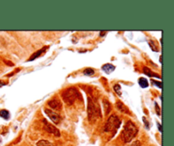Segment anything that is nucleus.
Instances as JSON below:
<instances>
[{
  "label": "nucleus",
  "mask_w": 174,
  "mask_h": 146,
  "mask_svg": "<svg viewBox=\"0 0 174 146\" xmlns=\"http://www.w3.org/2000/svg\"><path fill=\"white\" fill-rule=\"evenodd\" d=\"M106 33V32H100V36H104V34H105Z\"/></svg>",
  "instance_id": "nucleus-23"
},
{
  "label": "nucleus",
  "mask_w": 174,
  "mask_h": 146,
  "mask_svg": "<svg viewBox=\"0 0 174 146\" xmlns=\"http://www.w3.org/2000/svg\"><path fill=\"white\" fill-rule=\"evenodd\" d=\"M121 120L116 115H111L109 117L107 122L105 125L104 130L107 133H113V135L116 133V131L120 128Z\"/></svg>",
  "instance_id": "nucleus-4"
},
{
  "label": "nucleus",
  "mask_w": 174,
  "mask_h": 146,
  "mask_svg": "<svg viewBox=\"0 0 174 146\" xmlns=\"http://www.w3.org/2000/svg\"><path fill=\"white\" fill-rule=\"evenodd\" d=\"M88 119L90 123H94L98 118L101 117V111L97 99L88 97Z\"/></svg>",
  "instance_id": "nucleus-1"
},
{
  "label": "nucleus",
  "mask_w": 174,
  "mask_h": 146,
  "mask_svg": "<svg viewBox=\"0 0 174 146\" xmlns=\"http://www.w3.org/2000/svg\"><path fill=\"white\" fill-rule=\"evenodd\" d=\"M44 112H45V114L52 120V122L54 123H55V124H59V123H60L61 117H60V115H59L58 113H56L55 111H54L53 110H50V109H44Z\"/></svg>",
  "instance_id": "nucleus-6"
},
{
  "label": "nucleus",
  "mask_w": 174,
  "mask_h": 146,
  "mask_svg": "<svg viewBox=\"0 0 174 146\" xmlns=\"http://www.w3.org/2000/svg\"><path fill=\"white\" fill-rule=\"evenodd\" d=\"M143 120L144 121V123H145V127L147 128V129H150V126H149V123L148 122H146V120H145V118H143Z\"/></svg>",
  "instance_id": "nucleus-20"
},
{
  "label": "nucleus",
  "mask_w": 174,
  "mask_h": 146,
  "mask_svg": "<svg viewBox=\"0 0 174 146\" xmlns=\"http://www.w3.org/2000/svg\"><path fill=\"white\" fill-rule=\"evenodd\" d=\"M138 130L137 126L132 123V121H128L125 124L124 128L121 131V139L125 144L130 143L135 138V136L138 134Z\"/></svg>",
  "instance_id": "nucleus-2"
},
{
  "label": "nucleus",
  "mask_w": 174,
  "mask_h": 146,
  "mask_svg": "<svg viewBox=\"0 0 174 146\" xmlns=\"http://www.w3.org/2000/svg\"><path fill=\"white\" fill-rule=\"evenodd\" d=\"M37 146H54L51 142L48 140H39L37 142Z\"/></svg>",
  "instance_id": "nucleus-14"
},
{
  "label": "nucleus",
  "mask_w": 174,
  "mask_h": 146,
  "mask_svg": "<svg viewBox=\"0 0 174 146\" xmlns=\"http://www.w3.org/2000/svg\"><path fill=\"white\" fill-rule=\"evenodd\" d=\"M48 46H46V47H43L42 49H40V50H38V51H37L36 53H34L31 56L30 58L28 59V61H31V60H34L35 59H37V57H39L43 53H45L47 51V49H48Z\"/></svg>",
  "instance_id": "nucleus-8"
},
{
  "label": "nucleus",
  "mask_w": 174,
  "mask_h": 146,
  "mask_svg": "<svg viewBox=\"0 0 174 146\" xmlns=\"http://www.w3.org/2000/svg\"><path fill=\"white\" fill-rule=\"evenodd\" d=\"M138 84L140 85L141 88H148V87H149V82L147 81V79L144 78V77H140V78L138 79Z\"/></svg>",
  "instance_id": "nucleus-13"
},
{
  "label": "nucleus",
  "mask_w": 174,
  "mask_h": 146,
  "mask_svg": "<svg viewBox=\"0 0 174 146\" xmlns=\"http://www.w3.org/2000/svg\"><path fill=\"white\" fill-rule=\"evenodd\" d=\"M158 128H159V131H160V132H161V133H162V125H161V126H160V124H158Z\"/></svg>",
  "instance_id": "nucleus-22"
},
{
  "label": "nucleus",
  "mask_w": 174,
  "mask_h": 146,
  "mask_svg": "<svg viewBox=\"0 0 174 146\" xmlns=\"http://www.w3.org/2000/svg\"><path fill=\"white\" fill-rule=\"evenodd\" d=\"M143 70H144V74H146L147 76H151V77H157V78H161V76H159L158 74H156V73H154L152 70H150V68H148V67H146V66H144V69H143Z\"/></svg>",
  "instance_id": "nucleus-11"
},
{
  "label": "nucleus",
  "mask_w": 174,
  "mask_h": 146,
  "mask_svg": "<svg viewBox=\"0 0 174 146\" xmlns=\"http://www.w3.org/2000/svg\"><path fill=\"white\" fill-rule=\"evenodd\" d=\"M79 96L80 94L78 93L77 89L74 87L66 88L61 94V98L63 99V101L68 105H73Z\"/></svg>",
  "instance_id": "nucleus-3"
},
{
  "label": "nucleus",
  "mask_w": 174,
  "mask_h": 146,
  "mask_svg": "<svg viewBox=\"0 0 174 146\" xmlns=\"http://www.w3.org/2000/svg\"><path fill=\"white\" fill-rule=\"evenodd\" d=\"M83 74L85 76H93L94 74V70L91 68H87L83 70Z\"/></svg>",
  "instance_id": "nucleus-16"
},
{
  "label": "nucleus",
  "mask_w": 174,
  "mask_h": 146,
  "mask_svg": "<svg viewBox=\"0 0 174 146\" xmlns=\"http://www.w3.org/2000/svg\"><path fill=\"white\" fill-rule=\"evenodd\" d=\"M0 143H1V139H0Z\"/></svg>",
  "instance_id": "nucleus-24"
},
{
  "label": "nucleus",
  "mask_w": 174,
  "mask_h": 146,
  "mask_svg": "<svg viewBox=\"0 0 174 146\" xmlns=\"http://www.w3.org/2000/svg\"><path fill=\"white\" fill-rule=\"evenodd\" d=\"M42 123H43V128H44V130H45L46 132H48V133H49V134L54 135L55 137H60V130L57 128L55 126L52 125V124H50L49 123H48L45 119H43V120H42Z\"/></svg>",
  "instance_id": "nucleus-5"
},
{
  "label": "nucleus",
  "mask_w": 174,
  "mask_h": 146,
  "mask_svg": "<svg viewBox=\"0 0 174 146\" xmlns=\"http://www.w3.org/2000/svg\"><path fill=\"white\" fill-rule=\"evenodd\" d=\"M103 103H104V106H105V115H108L110 111L111 110V105L110 103L109 102L108 99H103Z\"/></svg>",
  "instance_id": "nucleus-12"
},
{
  "label": "nucleus",
  "mask_w": 174,
  "mask_h": 146,
  "mask_svg": "<svg viewBox=\"0 0 174 146\" xmlns=\"http://www.w3.org/2000/svg\"><path fill=\"white\" fill-rule=\"evenodd\" d=\"M156 111H157V114H158V115H160V111H159V107H158L157 104H156Z\"/></svg>",
  "instance_id": "nucleus-21"
},
{
  "label": "nucleus",
  "mask_w": 174,
  "mask_h": 146,
  "mask_svg": "<svg viewBox=\"0 0 174 146\" xmlns=\"http://www.w3.org/2000/svg\"><path fill=\"white\" fill-rule=\"evenodd\" d=\"M116 105V108H117L120 111L125 113V114H129V110H128V108H127L126 105H124L121 101H117Z\"/></svg>",
  "instance_id": "nucleus-9"
},
{
  "label": "nucleus",
  "mask_w": 174,
  "mask_h": 146,
  "mask_svg": "<svg viewBox=\"0 0 174 146\" xmlns=\"http://www.w3.org/2000/svg\"><path fill=\"white\" fill-rule=\"evenodd\" d=\"M0 117H3L5 120H8L10 118V112L7 110H1L0 111Z\"/></svg>",
  "instance_id": "nucleus-15"
},
{
  "label": "nucleus",
  "mask_w": 174,
  "mask_h": 146,
  "mask_svg": "<svg viewBox=\"0 0 174 146\" xmlns=\"http://www.w3.org/2000/svg\"><path fill=\"white\" fill-rule=\"evenodd\" d=\"M130 146H141V143H140L139 141H135V142Z\"/></svg>",
  "instance_id": "nucleus-19"
},
{
  "label": "nucleus",
  "mask_w": 174,
  "mask_h": 146,
  "mask_svg": "<svg viewBox=\"0 0 174 146\" xmlns=\"http://www.w3.org/2000/svg\"><path fill=\"white\" fill-rule=\"evenodd\" d=\"M48 106L50 108H52L53 110H57V111H60L62 108V103L60 102V99H50L48 102Z\"/></svg>",
  "instance_id": "nucleus-7"
},
{
  "label": "nucleus",
  "mask_w": 174,
  "mask_h": 146,
  "mask_svg": "<svg viewBox=\"0 0 174 146\" xmlns=\"http://www.w3.org/2000/svg\"><path fill=\"white\" fill-rule=\"evenodd\" d=\"M114 90L115 92L116 93V94H118V95H121V86L119 84H116L114 86Z\"/></svg>",
  "instance_id": "nucleus-17"
},
{
  "label": "nucleus",
  "mask_w": 174,
  "mask_h": 146,
  "mask_svg": "<svg viewBox=\"0 0 174 146\" xmlns=\"http://www.w3.org/2000/svg\"><path fill=\"white\" fill-rule=\"evenodd\" d=\"M153 84H156V86L158 87V88H160L161 89L162 88V82H157V81H154L153 80Z\"/></svg>",
  "instance_id": "nucleus-18"
},
{
  "label": "nucleus",
  "mask_w": 174,
  "mask_h": 146,
  "mask_svg": "<svg viewBox=\"0 0 174 146\" xmlns=\"http://www.w3.org/2000/svg\"><path fill=\"white\" fill-rule=\"evenodd\" d=\"M116 66L111 64H105L102 66L103 71H105L106 74H110L112 71H114Z\"/></svg>",
  "instance_id": "nucleus-10"
}]
</instances>
